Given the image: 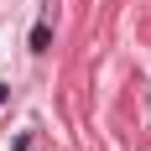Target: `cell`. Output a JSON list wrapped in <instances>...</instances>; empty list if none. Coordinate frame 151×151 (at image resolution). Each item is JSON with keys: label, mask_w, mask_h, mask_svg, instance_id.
<instances>
[{"label": "cell", "mask_w": 151, "mask_h": 151, "mask_svg": "<svg viewBox=\"0 0 151 151\" xmlns=\"http://www.w3.org/2000/svg\"><path fill=\"white\" fill-rule=\"evenodd\" d=\"M0 104H5V83H0Z\"/></svg>", "instance_id": "3"}, {"label": "cell", "mask_w": 151, "mask_h": 151, "mask_svg": "<svg viewBox=\"0 0 151 151\" xmlns=\"http://www.w3.org/2000/svg\"><path fill=\"white\" fill-rule=\"evenodd\" d=\"M11 151H31V136H21V141H16V146Z\"/></svg>", "instance_id": "2"}, {"label": "cell", "mask_w": 151, "mask_h": 151, "mask_svg": "<svg viewBox=\"0 0 151 151\" xmlns=\"http://www.w3.org/2000/svg\"><path fill=\"white\" fill-rule=\"evenodd\" d=\"M47 47H52V26L37 21V26H31V52H47Z\"/></svg>", "instance_id": "1"}]
</instances>
